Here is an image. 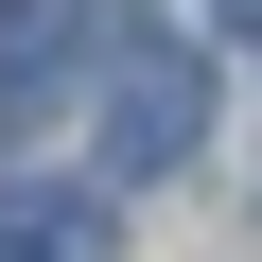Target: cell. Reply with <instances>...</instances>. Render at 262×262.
Masks as SVG:
<instances>
[{"instance_id": "6da1fadb", "label": "cell", "mask_w": 262, "mask_h": 262, "mask_svg": "<svg viewBox=\"0 0 262 262\" xmlns=\"http://www.w3.org/2000/svg\"><path fill=\"white\" fill-rule=\"evenodd\" d=\"M210 158V70L192 53H122L105 88V175H192Z\"/></svg>"}, {"instance_id": "7a4b0ae2", "label": "cell", "mask_w": 262, "mask_h": 262, "mask_svg": "<svg viewBox=\"0 0 262 262\" xmlns=\"http://www.w3.org/2000/svg\"><path fill=\"white\" fill-rule=\"evenodd\" d=\"M122 227H105V192H18L0 210V262H105Z\"/></svg>"}, {"instance_id": "3957f363", "label": "cell", "mask_w": 262, "mask_h": 262, "mask_svg": "<svg viewBox=\"0 0 262 262\" xmlns=\"http://www.w3.org/2000/svg\"><path fill=\"white\" fill-rule=\"evenodd\" d=\"M210 18H245V35H262V0H210Z\"/></svg>"}]
</instances>
